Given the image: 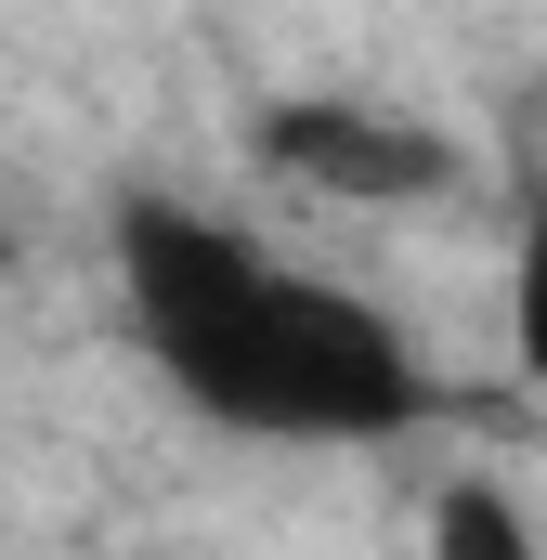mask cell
<instances>
[{
    "label": "cell",
    "mask_w": 547,
    "mask_h": 560,
    "mask_svg": "<svg viewBox=\"0 0 547 560\" xmlns=\"http://www.w3.org/2000/svg\"><path fill=\"white\" fill-rule=\"evenodd\" d=\"M118 275H131V313L156 339V365H170V392L209 405L222 430L392 443V430L430 418V378H417L405 326L379 300H339V287L261 261L209 209L131 196L118 209Z\"/></svg>",
    "instance_id": "6da1fadb"
},
{
    "label": "cell",
    "mask_w": 547,
    "mask_h": 560,
    "mask_svg": "<svg viewBox=\"0 0 547 560\" xmlns=\"http://www.w3.org/2000/svg\"><path fill=\"white\" fill-rule=\"evenodd\" d=\"M261 170L313 183V196H352V209H405V196L456 183V143L417 131V118H379V105H274Z\"/></svg>",
    "instance_id": "7a4b0ae2"
},
{
    "label": "cell",
    "mask_w": 547,
    "mask_h": 560,
    "mask_svg": "<svg viewBox=\"0 0 547 560\" xmlns=\"http://www.w3.org/2000/svg\"><path fill=\"white\" fill-rule=\"evenodd\" d=\"M430 548H443V560H522V548H535V522H522L509 495H482V482H456V495L430 509Z\"/></svg>",
    "instance_id": "3957f363"
},
{
    "label": "cell",
    "mask_w": 547,
    "mask_h": 560,
    "mask_svg": "<svg viewBox=\"0 0 547 560\" xmlns=\"http://www.w3.org/2000/svg\"><path fill=\"white\" fill-rule=\"evenodd\" d=\"M509 313H522V365L547 378V209H535V248H522V300Z\"/></svg>",
    "instance_id": "277c9868"
}]
</instances>
